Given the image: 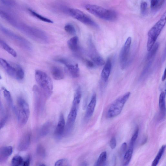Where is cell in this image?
I'll use <instances>...</instances> for the list:
<instances>
[{
  "label": "cell",
  "mask_w": 166,
  "mask_h": 166,
  "mask_svg": "<svg viewBox=\"0 0 166 166\" xmlns=\"http://www.w3.org/2000/svg\"><path fill=\"white\" fill-rule=\"evenodd\" d=\"M8 120V117L7 116L2 118L0 119V130H1L5 125Z\"/></svg>",
  "instance_id": "obj_40"
},
{
  "label": "cell",
  "mask_w": 166,
  "mask_h": 166,
  "mask_svg": "<svg viewBox=\"0 0 166 166\" xmlns=\"http://www.w3.org/2000/svg\"><path fill=\"white\" fill-rule=\"evenodd\" d=\"M130 95V92H127L114 102L108 110L107 116L108 118H111L117 117L121 113Z\"/></svg>",
  "instance_id": "obj_5"
},
{
  "label": "cell",
  "mask_w": 166,
  "mask_h": 166,
  "mask_svg": "<svg viewBox=\"0 0 166 166\" xmlns=\"http://www.w3.org/2000/svg\"><path fill=\"white\" fill-rule=\"evenodd\" d=\"M13 152V148L12 146H7L0 149V163L6 162Z\"/></svg>",
  "instance_id": "obj_17"
},
{
  "label": "cell",
  "mask_w": 166,
  "mask_h": 166,
  "mask_svg": "<svg viewBox=\"0 0 166 166\" xmlns=\"http://www.w3.org/2000/svg\"><path fill=\"white\" fill-rule=\"evenodd\" d=\"M51 123L47 122L43 125L40 131V135L42 137L46 136L50 131L51 127Z\"/></svg>",
  "instance_id": "obj_27"
},
{
  "label": "cell",
  "mask_w": 166,
  "mask_h": 166,
  "mask_svg": "<svg viewBox=\"0 0 166 166\" xmlns=\"http://www.w3.org/2000/svg\"><path fill=\"white\" fill-rule=\"evenodd\" d=\"M166 13L165 12L157 23L155 25L148 33L147 50H150L161 32L166 23Z\"/></svg>",
  "instance_id": "obj_3"
},
{
  "label": "cell",
  "mask_w": 166,
  "mask_h": 166,
  "mask_svg": "<svg viewBox=\"0 0 166 166\" xmlns=\"http://www.w3.org/2000/svg\"><path fill=\"white\" fill-rule=\"evenodd\" d=\"M2 79V77L1 75H0V80H1Z\"/></svg>",
  "instance_id": "obj_47"
},
{
  "label": "cell",
  "mask_w": 166,
  "mask_h": 166,
  "mask_svg": "<svg viewBox=\"0 0 166 166\" xmlns=\"http://www.w3.org/2000/svg\"><path fill=\"white\" fill-rule=\"evenodd\" d=\"M134 147L130 146L128 151L125 153L123 160V165H128L129 164L134 152Z\"/></svg>",
  "instance_id": "obj_24"
},
{
  "label": "cell",
  "mask_w": 166,
  "mask_h": 166,
  "mask_svg": "<svg viewBox=\"0 0 166 166\" xmlns=\"http://www.w3.org/2000/svg\"><path fill=\"white\" fill-rule=\"evenodd\" d=\"M31 132L27 131L22 136L18 146L19 151H25L28 148L31 144Z\"/></svg>",
  "instance_id": "obj_12"
},
{
  "label": "cell",
  "mask_w": 166,
  "mask_h": 166,
  "mask_svg": "<svg viewBox=\"0 0 166 166\" xmlns=\"http://www.w3.org/2000/svg\"><path fill=\"white\" fill-rule=\"evenodd\" d=\"M127 144L126 142H124L121 145L120 150L122 153H124L126 149Z\"/></svg>",
  "instance_id": "obj_44"
},
{
  "label": "cell",
  "mask_w": 166,
  "mask_h": 166,
  "mask_svg": "<svg viewBox=\"0 0 166 166\" xmlns=\"http://www.w3.org/2000/svg\"><path fill=\"white\" fill-rule=\"evenodd\" d=\"M2 89L3 91L4 97L9 106L14 110L13 99L9 92L5 87H2Z\"/></svg>",
  "instance_id": "obj_25"
},
{
  "label": "cell",
  "mask_w": 166,
  "mask_h": 166,
  "mask_svg": "<svg viewBox=\"0 0 166 166\" xmlns=\"http://www.w3.org/2000/svg\"><path fill=\"white\" fill-rule=\"evenodd\" d=\"M139 133V129L138 127L136 128L133 135L132 136L130 142V146L134 147L135 142L138 137Z\"/></svg>",
  "instance_id": "obj_35"
},
{
  "label": "cell",
  "mask_w": 166,
  "mask_h": 166,
  "mask_svg": "<svg viewBox=\"0 0 166 166\" xmlns=\"http://www.w3.org/2000/svg\"><path fill=\"white\" fill-rule=\"evenodd\" d=\"M64 29L70 35H73L76 34V30L75 27L71 24H66L64 27Z\"/></svg>",
  "instance_id": "obj_33"
},
{
  "label": "cell",
  "mask_w": 166,
  "mask_h": 166,
  "mask_svg": "<svg viewBox=\"0 0 166 166\" xmlns=\"http://www.w3.org/2000/svg\"><path fill=\"white\" fill-rule=\"evenodd\" d=\"M112 68V63L110 59H108L105 64L102 70L101 77L102 79L104 82H106L109 78Z\"/></svg>",
  "instance_id": "obj_18"
},
{
  "label": "cell",
  "mask_w": 166,
  "mask_h": 166,
  "mask_svg": "<svg viewBox=\"0 0 166 166\" xmlns=\"http://www.w3.org/2000/svg\"><path fill=\"white\" fill-rule=\"evenodd\" d=\"M35 78L38 87L47 98L50 97L53 90V83L50 77L43 71L37 70Z\"/></svg>",
  "instance_id": "obj_1"
},
{
  "label": "cell",
  "mask_w": 166,
  "mask_h": 166,
  "mask_svg": "<svg viewBox=\"0 0 166 166\" xmlns=\"http://www.w3.org/2000/svg\"><path fill=\"white\" fill-rule=\"evenodd\" d=\"M88 43L90 56L93 63L99 66H102L104 65V61L97 53L91 39H90L89 40Z\"/></svg>",
  "instance_id": "obj_10"
},
{
  "label": "cell",
  "mask_w": 166,
  "mask_h": 166,
  "mask_svg": "<svg viewBox=\"0 0 166 166\" xmlns=\"http://www.w3.org/2000/svg\"><path fill=\"white\" fill-rule=\"evenodd\" d=\"M159 0H151V8L153 9H156L158 6Z\"/></svg>",
  "instance_id": "obj_41"
},
{
  "label": "cell",
  "mask_w": 166,
  "mask_h": 166,
  "mask_svg": "<svg viewBox=\"0 0 166 166\" xmlns=\"http://www.w3.org/2000/svg\"><path fill=\"white\" fill-rule=\"evenodd\" d=\"M23 161L24 160L21 156H16L13 158L12 161V164L14 166L21 165Z\"/></svg>",
  "instance_id": "obj_32"
},
{
  "label": "cell",
  "mask_w": 166,
  "mask_h": 166,
  "mask_svg": "<svg viewBox=\"0 0 166 166\" xmlns=\"http://www.w3.org/2000/svg\"><path fill=\"white\" fill-rule=\"evenodd\" d=\"M107 158V153L106 151L102 152L95 164V166H103L106 163Z\"/></svg>",
  "instance_id": "obj_29"
},
{
  "label": "cell",
  "mask_w": 166,
  "mask_h": 166,
  "mask_svg": "<svg viewBox=\"0 0 166 166\" xmlns=\"http://www.w3.org/2000/svg\"><path fill=\"white\" fill-rule=\"evenodd\" d=\"M0 47L3 48L5 51L14 58L17 56V53L12 47L9 46L8 44L0 38Z\"/></svg>",
  "instance_id": "obj_22"
},
{
  "label": "cell",
  "mask_w": 166,
  "mask_h": 166,
  "mask_svg": "<svg viewBox=\"0 0 166 166\" xmlns=\"http://www.w3.org/2000/svg\"><path fill=\"white\" fill-rule=\"evenodd\" d=\"M0 65L9 76L15 78L16 71V64L14 65L11 64L6 60L3 58H0Z\"/></svg>",
  "instance_id": "obj_13"
},
{
  "label": "cell",
  "mask_w": 166,
  "mask_h": 166,
  "mask_svg": "<svg viewBox=\"0 0 166 166\" xmlns=\"http://www.w3.org/2000/svg\"><path fill=\"white\" fill-rule=\"evenodd\" d=\"M165 148L166 145H163L160 148L156 157L152 163V166H156L158 165L165 151Z\"/></svg>",
  "instance_id": "obj_28"
},
{
  "label": "cell",
  "mask_w": 166,
  "mask_h": 166,
  "mask_svg": "<svg viewBox=\"0 0 166 166\" xmlns=\"http://www.w3.org/2000/svg\"><path fill=\"white\" fill-rule=\"evenodd\" d=\"M0 2L6 6L9 7H14L16 5L14 0H0Z\"/></svg>",
  "instance_id": "obj_36"
},
{
  "label": "cell",
  "mask_w": 166,
  "mask_h": 166,
  "mask_svg": "<svg viewBox=\"0 0 166 166\" xmlns=\"http://www.w3.org/2000/svg\"><path fill=\"white\" fill-rule=\"evenodd\" d=\"M166 77H165V70L164 71V73L162 76V81H164L165 80Z\"/></svg>",
  "instance_id": "obj_46"
},
{
  "label": "cell",
  "mask_w": 166,
  "mask_h": 166,
  "mask_svg": "<svg viewBox=\"0 0 166 166\" xmlns=\"http://www.w3.org/2000/svg\"><path fill=\"white\" fill-rule=\"evenodd\" d=\"M69 48L71 51L77 52L79 49V38L78 37L75 36L71 38L67 42Z\"/></svg>",
  "instance_id": "obj_21"
},
{
  "label": "cell",
  "mask_w": 166,
  "mask_h": 166,
  "mask_svg": "<svg viewBox=\"0 0 166 166\" xmlns=\"http://www.w3.org/2000/svg\"><path fill=\"white\" fill-rule=\"evenodd\" d=\"M147 4L146 2H142L141 5V13L142 15H145L146 13Z\"/></svg>",
  "instance_id": "obj_38"
},
{
  "label": "cell",
  "mask_w": 166,
  "mask_h": 166,
  "mask_svg": "<svg viewBox=\"0 0 166 166\" xmlns=\"http://www.w3.org/2000/svg\"><path fill=\"white\" fill-rule=\"evenodd\" d=\"M67 12L72 17L86 25L98 28V25L90 17L82 11L77 9L70 8Z\"/></svg>",
  "instance_id": "obj_7"
},
{
  "label": "cell",
  "mask_w": 166,
  "mask_h": 166,
  "mask_svg": "<svg viewBox=\"0 0 166 166\" xmlns=\"http://www.w3.org/2000/svg\"><path fill=\"white\" fill-rule=\"evenodd\" d=\"M110 146L112 149H115L117 146V141L115 137L114 136L111 138L110 142Z\"/></svg>",
  "instance_id": "obj_39"
},
{
  "label": "cell",
  "mask_w": 166,
  "mask_h": 166,
  "mask_svg": "<svg viewBox=\"0 0 166 166\" xmlns=\"http://www.w3.org/2000/svg\"><path fill=\"white\" fill-rule=\"evenodd\" d=\"M17 115L19 124L25 125L28 121L30 114V110L28 103L21 97L17 99V106L14 109Z\"/></svg>",
  "instance_id": "obj_4"
},
{
  "label": "cell",
  "mask_w": 166,
  "mask_h": 166,
  "mask_svg": "<svg viewBox=\"0 0 166 166\" xmlns=\"http://www.w3.org/2000/svg\"><path fill=\"white\" fill-rule=\"evenodd\" d=\"M165 92H162L159 97V107L160 109V117L164 118L166 114Z\"/></svg>",
  "instance_id": "obj_19"
},
{
  "label": "cell",
  "mask_w": 166,
  "mask_h": 166,
  "mask_svg": "<svg viewBox=\"0 0 166 166\" xmlns=\"http://www.w3.org/2000/svg\"><path fill=\"white\" fill-rule=\"evenodd\" d=\"M78 109V108L72 106L68 115L64 131L65 134H69L72 130L77 118Z\"/></svg>",
  "instance_id": "obj_11"
},
{
  "label": "cell",
  "mask_w": 166,
  "mask_h": 166,
  "mask_svg": "<svg viewBox=\"0 0 166 166\" xmlns=\"http://www.w3.org/2000/svg\"><path fill=\"white\" fill-rule=\"evenodd\" d=\"M85 61L88 67L92 68L95 67V64H94L95 63L87 59L85 60Z\"/></svg>",
  "instance_id": "obj_42"
},
{
  "label": "cell",
  "mask_w": 166,
  "mask_h": 166,
  "mask_svg": "<svg viewBox=\"0 0 166 166\" xmlns=\"http://www.w3.org/2000/svg\"><path fill=\"white\" fill-rule=\"evenodd\" d=\"M65 128V121L64 116L62 114H60L59 120L55 131V136L58 139L61 138L64 134Z\"/></svg>",
  "instance_id": "obj_14"
},
{
  "label": "cell",
  "mask_w": 166,
  "mask_h": 166,
  "mask_svg": "<svg viewBox=\"0 0 166 166\" xmlns=\"http://www.w3.org/2000/svg\"><path fill=\"white\" fill-rule=\"evenodd\" d=\"M159 47V44L158 43H155L150 50L149 51L147 56L148 59H151L155 55Z\"/></svg>",
  "instance_id": "obj_31"
},
{
  "label": "cell",
  "mask_w": 166,
  "mask_h": 166,
  "mask_svg": "<svg viewBox=\"0 0 166 166\" xmlns=\"http://www.w3.org/2000/svg\"><path fill=\"white\" fill-rule=\"evenodd\" d=\"M36 151L38 155L40 157H44L46 155V151L45 148L41 145L38 146Z\"/></svg>",
  "instance_id": "obj_34"
},
{
  "label": "cell",
  "mask_w": 166,
  "mask_h": 166,
  "mask_svg": "<svg viewBox=\"0 0 166 166\" xmlns=\"http://www.w3.org/2000/svg\"><path fill=\"white\" fill-rule=\"evenodd\" d=\"M16 71L15 79L19 81L23 80L24 78L25 73L24 70L20 66L16 64Z\"/></svg>",
  "instance_id": "obj_30"
},
{
  "label": "cell",
  "mask_w": 166,
  "mask_h": 166,
  "mask_svg": "<svg viewBox=\"0 0 166 166\" xmlns=\"http://www.w3.org/2000/svg\"><path fill=\"white\" fill-rule=\"evenodd\" d=\"M131 42L132 39L129 37L127 38L120 53L119 62L122 69L125 68L128 63Z\"/></svg>",
  "instance_id": "obj_8"
},
{
  "label": "cell",
  "mask_w": 166,
  "mask_h": 166,
  "mask_svg": "<svg viewBox=\"0 0 166 166\" xmlns=\"http://www.w3.org/2000/svg\"><path fill=\"white\" fill-rule=\"evenodd\" d=\"M85 9L96 17L106 21H113L117 18L115 11L105 9L99 6L87 4L85 5Z\"/></svg>",
  "instance_id": "obj_2"
},
{
  "label": "cell",
  "mask_w": 166,
  "mask_h": 166,
  "mask_svg": "<svg viewBox=\"0 0 166 166\" xmlns=\"http://www.w3.org/2000/svg\"><path fill=\"white\" fill-rule=\"evenodd\" d=\"M33 91L34 92L36 109L38 111L42 110L45 104L46 101L48 98L40 88L36 85H35L33 87Z\"/></svg>",
  "instance_id": "obj_9"
},
{
  "label": "cell",
  "mask_w": 166,
  "mask_h": 166,
  "mask_svg": "<svg viewBox=\"0 0 166 166\" xmlns=\"http://www.w3.org/2000/svg\"><path fill=\"white\" fill-rule=\"evenodd\" d=\"M3 107L1 101V97H0V113H1V115H3Z\"/></svg>",
  "instance_id": "obj_45"
},
{
  "label": "cell",
  "mask_w": 166,
  "mask_h": 166,
  "mask_svg": "<svg viewBox=\"0 0 166 166\" xmlns=\"http://www.w3.org/2000/svg\"><path fill=\"white\" fill-rule=\"evenodd\" d=\"M51 72L53 78L55 80H60L64 78V74L63 70L56 66L51 68Z\"/></svg>",
  "instance_id": "obj_20"
},
{
  "label": "cell",
  "mask_w": 166,
  "mask_h": 166,
  "mask_svg": "<svg viewBox=\"0 0 166 166\" xmlns=\"http://www.w3.org/2000/svg\"><path fill=\"white\" fill-rule=\"evenodd\" d=\"M82 93L81 88L78 87L77 88L74 93L73 106L79 108V105L81 101Z\"/></svg>",
  "instance_id": "obj_23"
},
{
  "label": "cell",
  "mask_w": 166,
  "mask_h": 166,
  "mask_svg": "<svg viewBox=\"0 0 166 166\" xmlns=\"http://www.w3.org/2000/svg\"><path fill=\"white\" fill-rule=\"evenodd\" d=\"M69 163L68 160L67 159H63L58 160L55 163V166H68Z\"/></svg>",
  "instance_id": "obj_37"
},
{
  "label": "cell",
  "mask_w": 166,
  "mask_h": 166,
  "mask_svg": "<svg viewBox=\"0 0 166 166\" xmlns=\"http://www.w3.org/2000/svg\"><path fill=\"white\" fill-rule=\"evenodd\" d=\"M28 10L31 15L39 20L48 23L52 24L53 23L52 20L44 17L36 13L35 11L30 9H29Z\"/></svg>",
  "instance_id": "obj_26"
},
{
  "label": "cell",
  "mask_w": 166,
  "mask_h": 166,
  "mask_svg": "<svg viewBox=\"0 0 166 166\" xmlns=\"http://www.w3.org/2000/svg\"><path fill=\"white\" fill-rule=\"evenodd\" d=\"M0 31L5 35L9 37L18 45L27 51H31L32 46L30 43L25 38L6 28L0 23Z\"/></svg>",
  "instance_id": "obj_6"
},
{
  "label": "cell",
  "mask_w": 166,
  "mask_h": 166,
  "mask_svg": "<svg viewBox=\"0 0 166 166\" xmlns=\"http://www.w3.org/2000/svg\"><path fill=\"white\" fill-rule=\"evenodd\" d=\"M30 157L29 156L27 157L26 159L25 160H24L23 164L21 166H28L30 165Z\"/></svg>",
  "instance_id": "obj_43"
},
{
  "label": "cell",
  "mask_w": 166,
  "mask_h": 166,
  "mask_svg": "<svg viewBox=\"0 0 166 166\" xmlns=\"http://www.w3.org/2000/svg\"><path fill=\"white\" fill-rule=\"evenodd\" d=\"M97 101L96 95L94 93L91 98L90 102L87 107L85 118L86 119H89L95 111Z\"/></svg>",
  "instance_id": "obj_16"
},
{
  "label": "cell",
  "mask_w": 166,
  "mask_h": 166,
  "mask_svg": "<svg viewBox=\"0 0 166 166\" xmlns=\"http://www.w3.org/2000/svg\"><path fill=\"white\" fill-rule=\"evenodd\" d=\"M65 65L70 76L74 78H78L79 76L80 71L78 64H74L68 62Z\"/></svg>",
  "instance_id": "obj_15"
}]
</instances>
